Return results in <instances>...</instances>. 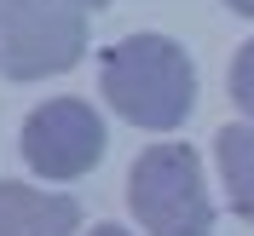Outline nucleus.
Listing matches in <instances>:
<instances>
[{
	"label": "nucleus",
	"mask_w": 254,
	"mask_h": 236,
	"mask_svg": "<svg viewBox=\"0 0 254 236\" xmlns=\"http://www.w3.org/2000/svg\"><path fill=\"white\" fill-rule=\"evenodd\" d=\"M127 196L150 236H214V202L190 144H150L127 173Z\"/></svg>",
	"instance_id": "obj_2"
},
{
	"label": "nucleus",
	"mask_w": 254,
	"mask_h": 236,
	"mask_svg": "<svg viewBox=\"0 0 254 236\" xmlns=\"http://www.w3.org/2000/svg\"><path fill=\"white\" fill-rule=\"evenodd\" d=\"M87 236H133V231H122V225H98V231H87Z\"/></svg>",
	"instance_id": "obj_8"
},
{
	"label": "nucleus",
	"mask_w": 254,
	"mask_h": 236,
	"mask_svg": "<svg viewBox=\"0 0 254 236\" xmlns=\"http://www.w3.org/2000/svg\"><path fill=\"white\" fill-rule=\"evenodd\" d=\"M81 207L75 196L35 185H0V236H75Z\"/></svg>",
	"instance_id": "obj_5"
},
{
	"label": "nucleus",
	"mask_w": 254,
	"mask_h": 236,
	"mask_svg": "<svg viewBox=\"0 0 254 236\" xmlns=\"http://www.w3.org/2000/svg\"><path fill=\"white\" fill-rule=\"evenodd\" d=\"M220 179L243 219H254V121L220 127Z\"/></svg>",
	"instance_id": "obj_6"
},
{
	"label": "nucleus",
	"mask_w": 254,
	"mask_h": 236,
	"mask_svg": "<svg viewBox=\"0 0 254 236\" xmlns=\"http://www.w3.org/2000/svg\"><path fill=\"white\" fill-rule=\"evenodd\" d=\"M17 144H23V161L41 179H81V173H93L98 156H104V121L81 98H47L23 121Z\"/></svg>",
	"instance_id": "obj_4"
},
{
	"label": "nucleus",
	"mask_w": 254,
	"mask_h": 236,
	"mask_svg": "<svg viewBox=\"0 0 254 236\" xmlns=\"http://www.w3.org/2000/svg\"><path fill=\"white\" fill-rule=\"evenodd\" d=\"M81 6H104V0H81Z\"/></svg>",
	"instance_id": "obj_10"
},
{
	"label": "nucleus",
	"mask_w": 254,
	"mask_h": 236,
	"mask_svg": "<svg viewBox=\"0 0 254 236\" xmlns=\"http://www.w3.org/2000/svg\"><path fill=\"white\" fill-rule=\"evenodd\" d=\"M87 52L81 0H0V75L47 81Z\"/></svg>",
	"instance_id": "obj_3"
},
{
	"label": "nucleus",
	"mask_w": 254,
	"mask_h": 236,
	"mask_svg": "<svg viewBox=\"0 0 254 236\" xmlns=\"http://www.w3.org/2000/svg\"><path fill=\"white\" fill-rule=\"evenodd\" d=\"M231 12H243V17H254V0H225Z\"/></svg>",
	"instance_id": "obj_9"
},
{
	"label": "nucleus",
	"mask_w": 254,
	"mask_h": 236,
	"mask_svg": "<svg viewBox=\"0 0 254 236\" xmlns=\"http://www.w3.org/2000/svg\"><path fill=\"white\" fill-rule=\"evenodd\" d=\"M98 81H104L110 110L133 127H150V133L179 127L190 115V98H196L190 58L168 35H127V41H116L104 52V63H98Z\"/></svg>",
	"instance_id": "obj_1"
},
{
	"label": "nucleus",
	"mask_w": 254,
	"mask_h": 236,
	"mask_svg": "<svg viewBox=\"0 0 254 236\" xmlns=\"http://www.w3.org/2000/svg\"><path fill=\"white\" fill-rule=\"evenodd\" d=\"M231 98H237V110L254 121V41L237 52V63H231Z\"/></svg>",
	"instance_id": "obj_7"
}]
</instances>
